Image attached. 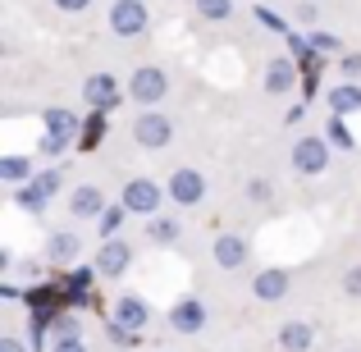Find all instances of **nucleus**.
<instances>
[{
	"instance_id": "7c9ffc66",
	"label": "nucleus",
	"mask_w": 361,
	"mask_h": 352,
	"mask_svg": "<svg viewBox=\"0 0 361 352\" xmlns=\"http://www.w3.org/2000/svg\"><path fill=\"white\" fill-rule=\"evenodd\" d=\"M338 69H343L348 83H357L361 78V55H343V60H338Z\"/></svg>"
},
{
	"instance_id": "0eeeda50",
	"label": "nucleus",
	"mask_w": 361,
	"mask_h": 352,
	"mask_svg": "<svg viewBox=\"0 0 361 352\" xmlns=\"http://www.w3.org/2000/svg\"><path fill=\"white\" fill-rule=\"evenodd\" d=\"M128 265H133V247L123 243V238H106V243H101V252H97V265H92V270L106 274V279H119Z\"/></svg>"
},
{
	"instance_id": "6e6552de",
	"label": "nucleus",
	"mask_w": 361,
	"mask_h": 352,
	"mask_svg": "<svg viewBox=\"0 0 361 352\" xmlns=\"http://www.w3.org/2000/svg\"><path fill=\"white\" fill-rule=\"evenodd\" d=\"M82 97H87V106H97V110H115L119 97H128V92L119 87L115 73H92V78L82 83Z\"/></svg>"
},
{
	"instance_id": "4be33fe9",
	"label": "nucleus",
	"mask_w": 361,
	"mask_h": 352,
	"mask_svg": "<svg viewBox=\"0 0 361 352\" xmlns=\"http://www.w3.org/2000/svg\"><path fill=\"white\" fill-rule=\"evenodd\" d=\"M325 128H329V133H325V142H329V147H338V151H353V147H357V138H353V133H348V123L338 119V115L329 119Z\"/></svg>"
},
{
	"instance_id": "e433bc0d",
	"label": "nucleus",
	"mask_w": 361,
	"mask_h": 352,
	"mask_svg": "<svg viewBox=\"0 0 361 352\" xmlns=\"http://www.w3.org/2000/svg\"><path fill=\"white\" fill-rule=\"evenodd\" d=\"M55 5H60V9H64V14H82V9H87V5H92V0H55Z\"/></svg>"
},
{
	"instance_id": "72a5a7b5",
	"label": "nucleus",
	"mask_w": 361,
	"mask_h": 352,
	"mask_svg": "<svg viewBox=\"0 0 361 352\" xmlns=\"http://www.w3.org/2000/svg\"><path fill=\"white\" fill-rule=\"evenodd\" d=\"M27 348H32V352L46 348V325H32V320H27Z\"/></svg>"
},
{
	"instance_id": "c756f323",
	"label": "nucleus",
	"mask_w": 361,
	"mask_h": 352,
	"mask_svg": "<svg viewBox=\"0 0 361 352\" xmlns=\"http://www.w3.org/2000/svg\"><path fill=\"white\" fill-rule=\"evenodd\" d=\"M101 128H106V119L92 115V119H87V128H82V147H97V142H101Z\"/></svg>"
},
{
	"instance_id": "a878e982",
	"label": "nucleus",
	"mask_w": 361,
	"mask_h": 352,
	"mask_svg": "<svg viewBox=\"0 0 361 352\" xmlns=\"http://www.w3.org/2000/svg\"><path fill=\"white\" fill-rule=\"evenodd\" d=\"M55 334L60 339H82V325L73 316H55Z\"/></svg>"
},
{
	"instance_id": "393cba45",
	"label": "nucleus",
	"mask_w": 361,
	"mask_h": 352,
	"mask_svg": "<svg viewBox=\"0 0 361 352\" xmlns=\"http://www.w3.org/2000/svg\"><path fill=\"white\" fill-rule=\"evenodd\" d=\"M256 18H261V23H265V28H270V32H293V28H288V23H283V18H279V14H274V9H265V5H256Z\"/></svg>"
},
{
	"instance_id": "412c9836",
	"label": "nucleus",
	"mask_w": 361,
	"mask_h": 352,
	"mask_svg": "<svg viewBox=\"0 0 361 352\" xmlns=\"http://www.w3.org/2000/svg\"><path fill=\"white\" fill-rule=\"evenodd\" d=\"M197 14L206 23H224V18H233V0H197Z\"/></svg>"
},
{
	"instance_id": "473e14b6",
	"label": "nucleus",
	"mask_w": 361,
	"mask_h": 352,
	"mask_svg": "<svg viewBox=\"0 0 361 352\" xmlns=\"http://www.w3.org/2000/svg\"><path fill=\"white\" fill-rule=\"evenodd\" d=\"M311 46H316V55L320 51H338V37L334 32H311Z\"/></svg>"
},
{
	"instance_id": "2f4dec72",
	"label": "nucleus",
	"mask_w": 361,
	"mask_h": 352,
	"mask_svg": "<svg viewBox=\"0 0 361 352\" xmlns=\"http://www.w3.org/2000/svg\"><path fill=\"white\" fill-rule=\"evenodd\" d=\"M343 293L348 298H361V265H353V270L343 274Z\"/></svg>"
},
{
	"instance_id": "f3484780",
	"label": "nucleus",
	"mask_w": 361,
	"mask_h": 352,
	"mask_svg": "<svg viewBox=\"0 0 361 352\" xmlns=\"http://www.w3.org/2000/svg\"><path fill=\"white\" fill-rule=\"evenodd\" d=\"M42 123H46V133H51V138H64V142H73V133L82 128L78 115H73V110H60V106H51V110H46Z\"/></svg>"
},
{
	"instance_id": "423d86ee",
	"label": "nucleus",
	"mask_w": 361,
	"mask_h": 352,
	"mask_svg": "<svg viewBox=\"0 0 361 352\" xmlns=\"http://www.w3.org/2000/svg\"><path fill=\"white\" fill-rule=\"evenodd\" d=\"M165 193H169V202H178V206H197V202H202V197H206V178L197 174V169L178 165L174 174H169Z\"/></svg>"
},
{
	"instance_id": "ddd939ff",
	"label": "nucleus",
	"mask_w": 361,
	"mask_h": 352,
	"mask_svg": "<svg viewBox=\"0 0 361 352\" xmlns=\"http://www.w3.org/2000/svg\"><path fill=\"white\" fill-rule=\"evenodd\" d=\"M202 325H206V307L197 298L174 302V311H169V329H174V334H197Z\"/></svg>"
},
{
	"instance_id": "20e7f679",
	"label": "nucleus",
	"mask_w": 361,
	"mask_h": 352,
	"mask_svg": "<svg viewBox=\"0 0 361 352\" xmlns=\"http://www.w3.org/2000/svg\"><path fill=\"white\" fill-rule=\"evenodd\" d=\"M293 169L298 174H325L329 169V142L325 138H298L293 142Z\"/></svg>"
},
{
	"instance_id": "c85d7f7f",
	"label": "nucleus",
	"mask_w": 361,
	"mask_h": 352,
	"mask_svg": "<svg viewBox=\"0 0 361 352\" xmlns=\"http://www.w3.org/2000/svg\"><path fill=\"white\" fill-rule=\"evenodd\" d=\"M37 183H42L46 188V193H60V188H64V174H60V169H42V174H37Z\"/></svg>"
},
{
	"instance_id": "a211bd4d",
	"label": "nucleus",
	"mask_w": 361,
	"mask_h": 352,
	"mask_svg": "<svg viewBox=\"0 0 361 352\" xmlns=\"http://www.w3.org/2000/svg\"><path fill=\"white\" fill-rule=\"evenodd\" d=\"M311 339H316V334H311L307 320H288V325L279 329V348H283V352H307Z\"/></svg>"
},
{
	"instance_id": "cd10ccee",
	"label": "nucleus",
	"mask_w": 361,
	"mask_h": 352,
	"mask_svg": "<svg viewBox=\"0 0 361 352\" xmlns=\"http://www.w3.org/2000/svg\"><path fill=\"white\" fill-rule=\"evenodd\" d=\"M247 197H252V202H270V197H274L270 178H252V183H247Z\"/></svg>"
},
{
	"instance_id": "2eb2a0df",
	"label": "nucleus",
	"mask_w": 361,
	"mask_h": 352,
	"mask_svg": "<svg viewBox=\"0 0 361 352\" xmlns=\"http://www.w3.org/2000/svg\"><path fill=\"white\" fill-rule=\"evenodd\" d=\"M325 97H329V115L348 119V115H357V110H361V83H338V87L325 92Z\"/></svg>"
},
{
	"instance_id": "bb28decb",
	"label": "nucleus",
	"mask_w": 361,
	"mask_h": 352,
	"mask_svg": "<svg viewBox=\"0 0 361 352\" xmlns=\"http://www.w3.org/2000/svg\"><path fill=\"white\" fill-rule=\"evenodd\" d=\"M106 334H110V344H119V348H133V344H137V334H133V329H123V325H115V320L106 325Z\"/></svg>"
},
{
	"instance_id": "4468645a",
	"label": "nucleus",
	"mask_w": 361,
	"mask_h": 352,
	"mask_svg": "<svg viewBox=\"0 0 361 352\" xmlns=\"http://www.w3.org/2000/svg\"><path fill=\"white\" fill-rule=\"evenodd\" d=\"M288 284H293V274L279 270V265H270V270H261V274L252 279V293H256L261 302H279L283 293H288Z\"/></svg>"
},
{
	"instance_id": "1a4fd4ad",
	"label": "nucleus",
	"mask_w": 361,
	"mask_h": 352,
	"mask_svg": "<svg viewBox=\"0 0 361 352\" xmlns=\"http://www.w3.org/2000/svg\"><path fill=\"white\" fill-rule=\"evenodd\" d=\"M106 193H101L97 183H78L73 188V197H69V215L73 220H101L106 215Z\"/></svg>"
},
{
	"instance_id": "6ab92c4d",
	"label": "nucleus",
	"mask_w": 361,
	"mask_h": 352,
	"mask_svg": "<svg viewBox=\"0 0 361 352\" xmlns=\"http://www.w3.org/2000/svg\"><path fill=\"white\" fill-rule=\"evenodd\" d=\"M0 178H5V183H32L37 165L27 156H0Z\"/></svg>"
},
{
	"instance_id": "39448f33",
	"label": "nucleus",
	"mask_w": 361,
	"mask_h": 352,
	"mask_svg": "<svg viewBox=\"0 0 361 352\" xmlns=\"http://www.w3.org/2000/svg\"><path fill=\"white\" fill-rule=\"evenodd\" d=\"M169 138H174V123H169L165 115H156V110H142L137 123H133V142H137V147H147V151L165 147Z\"/></svg>"
},
{
	"instance_id": "9b49d317",
	"label": "nucleus",
	"mask_w": 361,
	"mask_h": 352,
	"mask_svg": "<svg viewBox=\"0 0 361 352\" xmlns=\"http://www.w3.org/2000/svg\"><path fill=\"white\" fill-rule=\"evenodd\" d=\"M293 87H298V60L279 55V60L265 64V92H270V97H288Z\"/></svg>"
},
{
	"instance_id": "58836bf2",
	"label": "nucleus",
	"mask_w": 361,
	"mask_h": 352,
	"mask_svg": "<svg viewBox=\"0 0 361 352\" xmlns=\"http://www.w3.org/2000/svg\"><path fill=\"white\" fill-rule=\"evenodd\" d=\"M0 352H27V348L18 344V339H0Z\"/></svg>"
},
{
	"instance_id": "4c0bfd02",
	"label": "nucleus",
	"mask_w": 361,
	"mask_h": 352,
	"mask_svg": "<svg viewBox=\"0 0 361 352\" xmlns=\"http://www.w3.org/2000/svg\"><path fill=\"white\" fill-rule=\"evenodd\" d=\"M298 18H302V23H316V0H307V5H302Z\"/></svg>"
},
{
	"instance_id": "b1692460",
	"label": "nucleus",
	"mask_w": 361,
	"mask_h": 352,
	"mask_svg": "<svg viewBox=\"0 0 361 352\" xmlns=\"http://www.w3.org/2000/svg\"><path fill=\"white\" fill-rule=\"evenodd\" d=\"M147 238H156V243H174V238H178V224L174 220H151L147 224Z\"/></svg>"
},
{
	"instance_id": "c9c22d12",
	"label": "nucleus",
	"mask_w": 361,
	"mask_h": 352,
	"mask_svg": "<svg viewBox=\"0 0 361 352\" xmlns=\"http://www.w3.org/2000/svg\"><path fill=\"white\" fill-rule=\"evenodd\" d=\"M51 352H87V348H82V339H55Z\"/></svg>"
},
{
	"instance_id": "f257e3e1",
	"label": "nucleus",
	"mask_w": 361,
	"mask_h": 352,
	"mask_svg": "<svg viewBox=\"0 0 361 352\" xmlns=\"http://www.w3.org/2000/svg\"><path fill=\"white\" fill-rule=\"evenodd\" d=\"M160 202H165V188L156 178H128L119 197V206H128V215H147V220H156Z\"/></svg>"
},
{
	"instance_id": "f03ea898",
	"label": "nucleus",
	"mask_w": 361,
	"mask_h": 352,
	"mask_svg": "<svg viewBox=\"0 0 361 352\" xmlns=\"http://www.w3.org/2000/svg\"><path fill=\"white\" fill-rule=\"evenodd\" d=\"M165 92H169V78H165V69H156V64H142V69L128 78V97L137 101L142 110L156 106V101H165Z\"/></svg>"
},
{
	"instance_id": "dca6fc26",
	"label": "nucleus",
	"mask_w": 361,
	"mask_h": 352,
	"mask_svg": "<svg viewBox=\"0 0 361 352\" xmlns=\"http://www.w3.org/2000/svg\"><path fill=\"white\" fill-rule=\"evenodd\" d=\"M82 252V238L78 233H51L46 238V256H51L55 265H73Z\"/></svg>"
},
{
	"instance_id": "aec40b11",
	"label": "nucleus",
	"mask_w": 361,
	"mask_h": 352,
	"mask_svg": "<svg viewBox=\"0 0 361 352\" xmlns=\"http://www.w3.org/2000/svg\"><path fill=\"white\" fill-rule=\"evenodd\" d=\"M46 202H51V193H46V188L37 183V178H32V183H23V188H18V206H23L27 215H42V211H46Z\"/></svg>"
},
{
	"instance_id": "9d476101",
	"label": "nucleus",
	"mask_w": 361,
	"mask_h": 352,
	"mask_svg": "<svg viewBox=\"0 0 361 352\" xmlns=\"http://www.w3.org/2000/svg\"><path fill=\"white\" fill-rule=\"evenodd\" d=\"M110 320L123 329H133V334H142L147 329V320H151V307L142 298H133V293H123V298L115 302V311H110Z\"/></svg>"
},
{
	"instance_id": "7ed1b4c3",
	"label": "nucleus",
	"mask_w": 361,
	"mask_h": 352,
	"mask_svg": "<svg viewBox=\"0 0 361 352\" xmlns=\"http://www.w3.org/2000/svg\"><path fill=\"white\" fill-rule=\"evenodd\" d=\"M147 0H115L110 5V32L119 37H142L147 32Z\"/></svg>"
},
{
	"instance_id": "f704fd0d",
	"label": "nucleus",
	"mask_w": 361,
	"mask_h": 352,
	"mask_svg": "<svg viewBox=\"0 0 361 352\" xmlns=\"http://www.w3.org/2000/svg\"><path fill=\"white\" fill-rule=\"evenodd\" d=\"M64 147H69V142H64V138H51V133H46V138H42V151H46V156H60Z\"/></svg>"
},
{
	"instance_id": "f8f14e48",
	"label": "nucleus",
	"mask_w": 361,
	"mask_h": 352,
	"mask_svg": "<svg viewBox=\"0 0 361 352\" xmlns=\"http://www.w3.org/2000/svg\"><path fill=\"white\" fill-rule=\"evenodd\" d=\"M211 256L220 270H238V265H247V238L243 233H220L211 243Z\"/></svg>"
},
{
	"instance_id": "5701e85b",
	"label": "nucleus",
	"mask_w": 361,
	"mask_h": 352,
	"mask_svg": "<svg viewBox=\"0 0 361 352\" xmlns=\"http://www.w3.org/2000/svg\"><path fill=\"white\" fill-rule=\"evenodd\" d=\"M123 215H128V206H106V215H101V238H115L119 233V224H123Z\"/></svg>"
}]
</instances>
